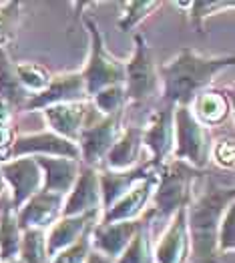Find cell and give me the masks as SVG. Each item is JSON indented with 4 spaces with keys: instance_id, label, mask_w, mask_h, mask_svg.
I'll use <instances>...</instances> for the list:
<instances>
[{
    "instance_id": "cell-13",
    "label": "cell",
    "mask_w": 235,
    "mask_h": 263,
    "mask_svg": "<svg viewBox=\"0 0 235 263\" xmlns=\"http://www.w3.org/2000/svg\"><path fill=\"white\" fill-rule=\"evenodd\" d=\"M88 101L86 97L85 81L81 72H61L52 74L48 87L43 92L28 99L24 110H43L50 105H63V103H81Z\"/></svg>"
},
{
    "instance_id": "cell-20",
    "label": "cell",
    "mask_w": 235,
    "mask_h": 263,
    "mask_svg": "<svg viewBox=\"0 0 235 263\" xmlns=\"http://www.w3.org/2000/svg\"><path fill=\"white\" fill-rule=\"evenodd\" d=\"M43 171V191L66 197L73 189L83 163L66 157H34Z\"/></svg>"
},
{
    "instance_id": "cell-35",
    "label": "cell",
    "mask_w": 235,
    "mask_h": 263,
    "mask_svg": "<svg viewBox=\"0 0 235 263\" xmlns=\"http://www.w3.org/2000/svg\"><path fill=\"white\" fill-rule=\"evenodd\" d=\"M14 127H0V163L10 159V149L14 143Z\"/></svg>"
},
{
    "instance_id": "cell-22",
    "label": "cell",
    "mask_w": 235,
    "mask_h": 263,
    "mask_svg": "<svg viewBox=\"0 0 235 263\" xmlns=\"http://www.w3.org/2000/svg\"><path fill=\"white\" fill-rule=\"evenodd\" d=\"M151 171H155V169L151 167L149 163H141V165L127 169V171H113V169L101 167L99 169V189H101L103 211H107L117 199L123 197L137 181L147 177Z\"/></svg>"
},
{
    "instance_id": "cell-25",
    "label": "cell",
    "mask_w": 235,
    "mask_h": 263,
    "mask_svg": "<svg viewBox=\"0 0 235 263\" xmlns=\"http://www.w3.org/2000/svg\"><path fill=\"white\" fill-rule=\"evenodd\" d=\"M22 229L16 221V211L6 201L0 207V261L16 259L19 257V247H21Z\"/></svg>"
},
{
    "instance_id": "cell-37",
    "label": "cell",
    "mask_w": 235,
    "mask_h": 263,
    "mask_svg": "<svg viewBox=\"0 0 235 263\" xmlns=\"http://www.w3.org/2000/svg\"><path fill=\"white\" fill-rule=\"evenodd\" d=\"M85 263H115L111 261L109 257H105V255H101L99 251H95V249H91V253H88V257H86Z\"/></svg>"
},
{
    "instance_id": "cell-23",
    "label": "cell",
    "mask_w": 235,
    "mask_h": 263,
    "mask_svg": "<svg viewBox=\"0 0 235 263\" xmlns=\"http://www.w3.org/2000/svg\"><path fill=\"white\" fill-rule=\"evenodd\" d=\"M153 209H147L141 219H139V227L133 235V239L125 247V251L115 259V263H155V243H153Z\"/></svg>"
},
{
    "instance_id": "cell-14",
    "label": "cell",
    "mask_w": 235,
    "mask_h": 263,
    "mask_svg": "<svg viewBox=\"0 0 235 263\" xmlns=\"http://www.w3.org/2000/svg\"><path fill=\"white\" fill-rule=\"evenodd\" d=\"M99 213L103 215L101 205V189H99V169L93 167H81V173L77 177L73 189L64 197L63 215L61 217H73V215H88Z\"/></svg>"
},
{
    "instance_id": "cell-39",
    "label": "cell",
    "mask_w": 235,
    "mask_h": 263,
    "mask_svg": "<svg viewBox=\"0 0 235 263\" xmlns=\"http://www.w3.org/2000/svg\"><path fill=\"white\" fill-rule=\"evenodd\" d=\"M0 263H22V261L16 257V259H8V261H0Z\"/></svg>"
},
{
    "instance_id": "cell-28",
    "label": "cell",
    "mask_w": 235,
    "mask_h": 263,
    "mask_svg": "<svg viewBox=\"0 0 235 263\" xmlns=\"http://www.w3.org/2000/svg\"><path fill=\"white\" fill-rule=\"evenodd\" d=\"M19 259L22 263H50L48 251H46V231H41V229L22 231Z\"/></svg>"
},
{
    "instance_id": "cell-17",
    "label": "cell",
    "mask_w": 235,
    "mask_h": 263,
    "mask_svg": "<svg viewBox=\"0 0 235 263\" xmlns=\"http://www.w3.org/2000/svg\"><path fill=\"white\" fill-rule=\"evenodd\" d=\"M195 119L205 125L207 129L211 127H223L231 112H233V95L231 88H217L209 87L203 92H199L193 103L189 105Z\"/></svg>"
},
{
    "instance_id": "cell-38",
    "label": "cell",
    "mask_w": 235,
    "mask_h": 263,
    "mask_svg": "<svg viewBox=\"0 0 235 263\" xmlns=\"http://www.w3.org/2000/svg\"><path fill=\"white\" fill-rule=\"evenodd\" d=\"M4 189H6V185H4V179L0 175V203H2V195H4Z\"/></svg>"
},
{
    "instance_id": "cell-10",
    "label": "cell",
    "mask_w": 235,
    "mask_h": 263,
    "mask_svg": "<svg viewBox=\"0 0 235 263\" xmlns=\"http://www.w3.org/2000/svg\"><path fill=\"white\" fill-rule=\"evenodd\" d=\"M16 157H66V159L81 161L77 143H70L48 129L16 135L10 149V159H16Z\"/></svg>"
},
{
    "instance_id": "cell-34",
    "label": "cell",
    "mask_w": 235,
    "mask_h": 263,
    "mask_svg": "<svg viewBox=\"0 0 235 263\" xmlns=\"http://www.w3.org/2000/svg\"><path fill=\"white\" fill-rule=\"evenodd\" d=\"M211 161H213L221 171H231V169H233L235 145L231 137L213 141V147H211Z\"/></svg>"
},
{
    "instance_id": "cell-8",
    "label": "cell",
    "mask_w": 235,
    "mask_h": 263,
    "mask_svg": "<svg viewBox=\"0 0 235 263\" xmlns=\"http://www.w3.org/2000/svg\"><path fill=\"white\" fill-rule=\"evenodd\" d=\"M143 131V149L147 151L153 169L163 165L173 157L175 147V107L169 103H157L149 112L147 123L141 127Z\"/></svg>"
},
{
    "instance_id": "cell-21",
    "label": "cell",
    "mask_w": 235,
    "mask_h": 263,
    "mask_svg": "<svg viewBox=\"0 0 235 263\" xmlns=\"http://www.w3.org/2000/svg\"><path fill=\"white\" fill-rule=\"evenodd\" d=\"M99 213H88V215H73V217H61L48 231H46V251L48 257L57 255L73 243H77L85 233L93 229L95 223H99Z\"/></svg>"
},
{
    "instance_id": "cell-5",
    "label": "cell",
    "mask_w": 235,
    "mask_h": 263,
    "mask_svg": "<svg viewBox=\"0 0 235 263\" xmlns=\"http://www.w3.org/2000/svg\"><path fill=\"white\" fill-rule=\"evenodd\" d=\"M83 22L88 32V57L81 70V77L85 81L86 97L91 99L103 88L125 83V61L111 54L105 43V34L101 32L97 21L85 16Z\"/></svg>"
},
{
    "instance_id": "cell-19",
    "label": "cell",
    "mask_w": 235,
    "mask_h": 263,
    "mask_svg": "<svg viewBox=\"0 0 235 263\" xmlns=\"http://www.w3.org/2000/svg\"><path fill=\"white\" fill-rule=\"evenodd\" d=\"M139 227L137 221H119V223H95L91 229V247L101 255L115 261L127 247L135 231Z\"/></svg>"
},
{
    "instance_id": "cell-7",
    "label": "cell",
    "mask_w": 235,
    "mask_h": 263,
    "mask_svg": "<svg viewBox=\"0 0 235 263\" xmlns=\"http://www.w3.org/2000/svg\"><path fill=\"white\" fill-rule=\"evenodd\" d=\"M123 117H125V112L103 117L93 109L86 125L79 135V141H77L83 165L93 167V169L103 167L105 157L123 129Z\"/></svg>"
},
{
    "instance_id": "cell-36",
    "label": "cell",
    "mask_w": 235,
    "mask_h": 263,
    "mask_svg": "<svg viewBox=\"0 0 235 263\" xmlns=\"http://www.w3.org/2000/svg\"><path fill=\"white\" fill-rule=\"evenodd\" d=\"M12 121H14V109L0 101V127H12Z\"/></svg>"
},
{
    "instance_id": "cell-27",
    "label": "cell",
    "mask_w": 235,
    "mask_h": 263,
    "mask_svg": "<svg viewBox=\"0 0 235 263\" xmlns=\"http://www.w3.org/2000/svg\"><path fill=\"white\" fill-rule=\"evenodd\" d=\"M163 6V2L159 0H129L121 4V14H119V21L117 26L119 30L127 32L133 30L135 26H139L145 18H149L155 10H159Z\"/></svg>"
},
{
    "instance_id": "cell-26",
    "label": "cell",
    "mask_w": 235,
    "mask_h": 263,
    "mask_svg": "<svg viewBox=\"0 0 235 263\" xmlns=\"http://www.w3.org/2000/svg\"><path fill=\"white\" fill-rule=\"evenodd\" d=\"M175 6L185 8L189 22L195 26V30L199 34H203L205 32V21L209 16L217 14V12L235 8V2L233 0H191V2H177Z\"/></svg>"
},
{
    "instance_id": "cell-12",
    "label": "cell",
    "mask_w": 235,
    "mask_h": 263,
    "mask_svg": "<svg viewBox=\"0 0 235 263\" xmlns=\"http://www.w3.org/2000/svg\"><path fill=\"white\" fill-rule=\"evenodd\" d=\"M157 175L151 171L147 177L137 181L123 197H119L107 211H103L99 223H119V221H137L151 207Z\"/></svg>"
},
{
    "instance_id": "cell-18",
    "label": "cell",
    "mask_w": 235,
    "mask_h": 263,
    "mask_svg": "<svg viewBox=\"0 0 235 263\" xmlns=\"http://www.w3.org/2000/svg\"><path fill=\"white\" fill-rule=\"evenodd\" d=\"M143 131L139 125H129L123 127L117 141L113 143L111 151L105 157V163L103 167L105 169H113V171H127L133 169L141 163H147L143 161Z\"/></svg>"
},
{
    "instance_id": "cell-29",
    "label": "cell",
    "mask_w": 235,
    "mask_h": 263,
    "mask_svg": "<svg viewBox=\"0 0 235 263\" xmlns=\"http://www.w3.org/2000/svg\"><path fill=\"white\" fill-rule=\"evenodd\" d=\"M88 101H91L93 109L97 110L99 115H103V117L117 115V112H125L129 105L123 85H113V87L103 88L97 95H93Z\"/></svg>"
},
{
    "instance_id": "cell-2",
    "label": "cell",
    "mask_w": 235,
    "mask_h": 263,
    "mask_svg": "<svg viewBox=\"0 0 235 263\" xmlns=\"http://www.w3.org/2000/svg\"><path fill=\"white\" fill-rule=\"evenodd\" d=\"M235 65L233 54L205 57L189 46L159 66L161 101L173 107H189L193 99L213 85L215 77Z\"/></svg>"
},
{
    "instance_id": "cell-24",
    "label": "cell",
    "mask_w": 235,
    "mask_h": 263,
    "mask_svg": "<svg viewBox=\"0 0 235 263\" xmlns=\"http://www.w3.org/2000/svg\"><path fill=\"white\" fill-rule=\"evenodd\" d=\"M28 99L30 95L26 92V88L22 87L16 77V63H12L6 46L0 44V101L8 103L16 112L24 110Z\"/></svg>"
},
{
    "instance_id": "cell-31",
    "label": "cell",
    "mask_w": 235,
    "mask_h": 263,
    "mask_svg": "<svg viewBox=\"0 0 235 263\" xmlns=\"http://www.w3.org/2000/svg\"><path fill=\"white\" fill-rule=\"evenodd\" d=\"M21 2H2L0 4V44L14 43L16 41V30H19V21H21Z\"/></svg>"
},
{
    "instance_id": "cell-32",
    "label": "cell",
    "mask_w": 235,
    "mask_h": 263,
    "mask_svg": "<svg viewBox=\"0 0 235 263\" xmlns=\"http://www.w3.org/2000/svg\"><path fill=\"white\" fill-rule=\"evenodd\" d=\"M217 249L221 255H233L235 253V203L227 207L219 223L217 233Z\"/></svg>"
},
{
    "instance_id": "cell-16",
    "label": "cell",
    "mask_w": 235,
    "mask_h": 263,
    "mask_svg": "<svg viewBox=\"0 0 235 263\" xmlns=\"http://www.w3.org/2000/svg\"><path fill=\"white\" fill-rule=\"evenodd\" d=\"M64 197L48 193V191H39L37 195L28 199L21 209H16V221L22 231L26 229H41L48 231L63 215Z\"/></svg>"
},
{
    "instance_id": "cell-4",
    "label": "cell",
    "mask_w": 235,
    "mask_h": 263,
    "mask_svg": "<svg viewBox=\"0 0 235 263\" xmlns=\"http://www.w3.org/2000/svg\"><path fill=\"white\" fill-rule=\"evenodd\" d=\"M133 54L125 63V95L133 107H149L161 95L159 65L155 63L153 50L145 32H135Z\"/></svg>"
},
{
    "instance_id": "cell-1",
    "label": "cell",
    "mask_w": 235,
    "mask_h": 263,
    "mask_svg": "<svg viewBox=\"0 0 235 263\" xmlns=\"http://www.w3.org/2000/svg\"><path fill=\"white\" fill-rule=\"evenodd\" d=\"M235 203L233 179L227 183L213 173L205 175L203 189L187 205V229L191 241L189 263H233V255H221L217 233L223 213Z\"/></svg>"
},
{
    "instance_id": "cell-6",
    "label": "cell",
    "mask_w": 235,
    "mask_h": 263,
    "mask_svg": "<svg viewBox=\"0 0 235 263\" xmlns=\"http://www.w3.org/2000/svg\"><path fill=\"white\" fill-rule=\"evenodd\" d=\"M213 135L201 125L189 107H175V147L173 159L183 161L195 171H205L211 163Z\"/></svg>"
},
{
    "instance_id": "cell-15",
    "label": "cell",
    "mask_w": 235,
    "mask_h": 263,
    "mask_svg": "<svg viewBox=\"0 0 235 263\" xmlns=\"http://www.w3.org/2000/svg\"><path fill=\"white\" fill-rule=\"evenodd\" d=\"M41 112H43V119L48 131H52L55 135L63 137L70 143H77L79 135L93 112V105H91V101L63 103V105H50Z\"/></svg>"
},
{
    "instance_id": "cell-30",
    "label": "cell",
    "mask_w": 235,
    "mask_h": 263,
    "mask_svg": "<svg viewBox=\"0 0 235 263\" xmlns=\"http://www.w3.org/2000/svg\"><path fill=\"white\" fill-rule=\"evenodd\" d=\"M16 77L30 97L43 92L52 79V74L37 63H16Z\"/></svg>"
},
{
    "instance_id": "cell-33",
    "label": "cell",
    "mask_w": 235,
    "mask_h": 263,
    "mask_svg": "<svg viewBox=\"0 0 235 263\" xmlns=\"http://www.w3.org/2000/svg\"><path fill=\"white\" fill-rule=\"evenodd\" d=\"M91 249L93 247H91V231H88L77 243H73L70 247H66L63 251H59L57 255H52L50 263H85Z\"/></svg>"
},
{
    "instance_id": "cell-3",
    "label": "cell",
    "mask_w": 235,
    "mask_h": 263,
    "mask_svg": "<svg viewBox=\"0 0 235 263\" xmlns=\"http://www.w3.org/2000/svg\"><path fill=\"white\" fill-rule=\"evenodd\" d=\"M205 171H195L183 161L169 159L155 169L157 183L151 199L155 219H169L179 209H185L195 195L197 181Z\"/></svg>"
},
{
    "instance_id": "cell-11",
    "label": "cell",
    "mask_w": 235,
    "mask_h": 263,
    "mask_svg": "<svg viewBox=\"0 0 235 263\" xmlns=\"http://www.w3.org/2000/svg\"><path fill=\"white\" fill-rule=\"evenodd\" d=\"M155 263H189L191 259V241H189V229H187V207L179 209L155 243L153 249Z\"/></svg>"
},
{
    "instance_id": "cell-9",
    "label": "cell",
    "mask_w": 235,
    "mask_h": 263,
    "mask_svg": "<svg viewBox=\"0 0 235 263\" xmlns=\"http://www.w3.org/2000/svg\"><path fill=\"white\" fill-rule=\"evenodd\" d=\"M0 175L10 189V205L14 211L43 191V171L34 157H16L0 163Z\"/></svg>"
}]
</instances>
